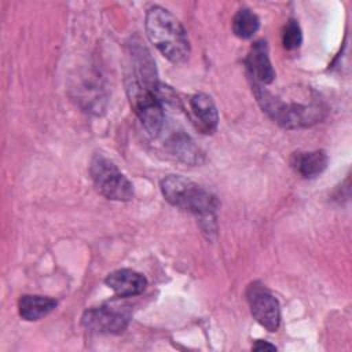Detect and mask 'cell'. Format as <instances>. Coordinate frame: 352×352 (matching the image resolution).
<instances>
[{"mask_svg": "<svg viewBox=\"0 0 352 352\" xmlns=\"http://www.w3.org/2000/svg\"><path fill=\"white\" fill-rule=\"evenodd\" d=\"M146 33L157 50L172 63L188 59L191 47L180 21L168 10L154 6L146 12Z\"/></svg>", "mask_w": 352, "mask_h": 352, "instance_id": "cell-1", "label": "cell"}, {"mask_svg": "<svg viewBox=\"0 0 352 352\" xmlns=\"http://www.w3.org/2000/svg\"><path fill=\"white\" fill-rule=\"evenodd\" d=\"M253 89L263 111L283 128L294 129L309 126L319 122L326 116V107L318 99H314L309 103L285 102L260 84L253 82Z\"/></svg>", "mask_w": 352, "mask_h": 352, "instance_id": "cell-2", "label": "cell"}, {"mask_svg": "<svg viewBox=\"0 0 352 352\" xmlns=\"http://www.w3.org/2000/svg\"><path fill=\"white\" fill-rule=\"evenodd\" d=\"M161 192L173 206L190 212L208 224L214 221V213L219 208L217 198L195 182L180 175H169L161 180Z\"/></svg>", "mask_w": 352, "mask_h": 352, "instance_id": "cell-3", "label": "cell"}, {"mask_svg": "<svg viewBox=\"0 0 352 352\" xmlns=\"http://www.w3.org/2000/svg\"><path fill=\"white\" fill-rule=\"evenodd\" d=\"M126 94L132 110L139 117L148 135L157 138L165 124L164 104L158 96L136 78H131L126 82Z\"/></svg>", "mask_w": 352, "mask_h": 352, "instance_id": "cell-4", "label": "cell"}, {"mask_svg": "<svg viewBox=\"0 0 352 352\" xmlns=\"http://www.w3.org/2000/svg\"><path fill=\"white\" fill-rule=\"evenodd\" d=\"M91 179L103 197L111 201H131L133 186L128 177L103 155H95L89 166Z\"/></svg>", "mask_w": 352, "mask_h": 352, "instance_id": "cell-5", "label": "cell"}, {"mask_svg": "<svg viewBox=\"0 0 352 352\" xmlns=\"http://www.w3.org/2000/svg\"><path fill=\"white\" fill-rule=\"evenodd\" d=\"M246 296L253 318L268 331H276L280 324V308L272 293L263 285L253 283Z\"/></svg>", "mask_w": 352, "mask_h": 352, "instance_id": "cell-6", "label": "cell"}, {"mask_svg": "<svg viewBox=\"0 0 352 352\" xmlns=\"http://www.w3.org/2000/svg\"><path fill=\"white\" fill-rule=\"evenodd\" d=\"M81 322L85 329L95 333L120 334L126 329L129 323V316L126 312L116 307L102 305L87 309L82 315Z\"/></svg>", "mask_w": 352, "mask_h": 352, "instance_id": "cell-7", "label": "cell"}, {"mask_svg": "<svg viewBox=\"0 0 352 352\" xmlns=\"http://www.w3.org/2000/svg\"><path fill=\"white\" fill-rule=\"evenodd\" d=\"M191 120L204 135H212L219 125V113L213 99L206 94H194L188 99Z\"/></svg>", "mask_w": 352, "mask_h": 352, "instance_id": "cell-8", "label": "cell"}, {"mask_svg": "<svg viewBox=\"0 0 352 352\" xmlns=\"http://www.w3.org/2000/svg\"><path fill=\"white\" fill-rule=\"evenodd\" d=\"M245 63L250 77H253L256 84L267 85L275 80V70L270 60L268 45L265 40H258L250 47Z\"/></svg>", "mask_w": 352, "mask_h": 352, "instance_id": "cell-9", "label": "cell"}, {"mask_svg": "<svg viewBox=\"0 0 352 352\" xmlns=\"http://www.w3.org/2000/svg\"><path fill=\"white\" fill-rule=\"evenodd\" d=\"M104 283L114 290L120 297H132L143 293L147 286V279L138 271L129 268H121L110 272Z\"/></svg>", "mask_w": 352, "mask_h": 352, "instance_id": "cell-10", "label": "cell"}, {"mask_svg": "<svg viewBox=\"0 0 352 352\" xmlns=\"http://www.w3.org/2000/svg\"><path fill=\"white\" fill-rule=\"evenodd\" d=\"M292 168L302 177L319 176L327 166V154L323 150L296 151L290 157Z\"/></svg>", "mask_w": 352, "mask_h": 352, "instance_id": "cell-11", "label": "cell"}, {"mask_svg": "<svg viewBox=\"0 0 352 352\" xmlns=\"http://www.w3.org/2000/svg\"><path fill=\"white\" fill-rule=\"evenodd\" d=\"M56 300L44 296H32L25 294L18 301V312L19 316L28 322L40 320L52 312L56 307Z\"/></svg>", "mask_w": 352, "mask_h": 352, "instance_id": "cell-12", "label": "cell"}, {"mask_svg": "<svg viewBox=\"0 0 352 352\" xmlns=\"http://www.w3.org/2000/svg\"><path fill=\"white\" fill-rule=\"evenodd\" d=\"M169 151L177 157L179 160L184 161L186 164H199L201 162V153L194 142L183 133V131L175 132L170 135L169 140L166 142Z\"/></svg>", "mask_w": 352, "mask_h": 352, "instance_id": "cell-13", "label": "cell"}, {"mask_svg": "<svg viewBox=\"0 0 352 352\" xmlns=\"http://www.w3.org/2000/svg\"><path fill=\"white\" fill-rule=\"evenodd\" d=\"M260 28L258 16L249 8H241L234 15L232 19V32L236 37L248 40L256 34Z\"/></svg>", "mask_w": 352, "mask_h": 352, "instance_id": "cell-14", "label": "cell"}, {"mask_svg": "<svg viewBox=\"0 0 352 352\" xmlns=\"http://www.w3.org/2000/svg\"><path fill=\"white\" fill-rule=\"evenodd\" d=\"M302 43V33L296 19H289L282 32V44L286 50H297Z\"/></svg>", "mask_w": 352, "mask_h": 352, "instance_id": "cell-15", "label": "cell"}, {"mask_svg": "<svg viewBox=\"0 0 352 352\" xmlns=\"http://www.w3.org/2000/svg\"><path fill=\"white\" fill-rule=\"evenodd\" d=\"M252 348H253L254 351H263V349L275 351V349H276V346H275V345H272V344H270V342H267V341H261V340L256 341V344H254Z\"/></svg>", "mask_w": 352, "mask_h": 352, "instance_id": "cell-16", "label": "cell"}]
</instances>
